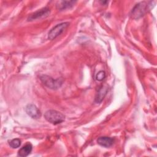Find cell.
Segmentation results:
<instances>
[{
  "instance_id": "1",
  "label": "cell",
  "mask_w": 157,
  "mask_h": 157,
  "mask_svg": "<svg viewBox=\"0 0 157 157\" xmlns=\"http://www.w3.org/2000/svg\"><path fill=\"white\" fill-rule=\"evenodd\" d=\"M153 2H141L137 4L131 10V15L133 18H138L143 16L148 10L153 8V6H151Z\"/></svg>"
},
{
  "instance_id": "12",
  "label": "cell",
  "mask_w": 157,
  "mask_h": 157,
  "mask_svg": "<svg viewBox=\"0 0 157 157\" xmlns=\"http://www.w3.org/2000/svg\"><path fill=\"white\" fill-rule=\"evenodd\" d=\"M105 77V73L104 71H99L97 74H96V78L97 80L98 81H102L103 80Z\"/></svg>"
},
{
  "instance_id": "3",
  "label": "cell",
  "mask_w": 157,
  "mask_h": 157,
  "mask_svg": "<svg viewBox=\"0 0 157 157\" xmlns=\"http://www.w3.org/2000/svg\"><path fill=\"white\" fill-rule=\"evenodd\" d=\"M40 80L47 87L51 89H57L59 88L63 83L61 78L54 79L50 76L43 75L40 76Z\"/></svg>"
},
{
  "instance_id": "9",
  "label": "cell",
  "mask_w": 157,
  "mask_h": 157,
  "mask_svg": "<svg viewBox=\"0 0 157 157\" xmlns=\"http://www.w3.org/2000/svg\"><path fill=\"white\" fill-rule=\"evenodd\" d=\"M108 91V88L105 86H102L98 91L96 98H95V101L96 102H101L104 98L105 97L107 92Z\"/></svg>"
},
{
  "instance_id": "4",
  "label": "cell",
  "mask_w": 157,
  "mask_h": 157,
  "mask_svg": "<svg viewBox=\"0 0 157 157\" xmlns=\"http://www.w3.org/2000/svg\"><path fill=\"white\" fill-rule=\"evenodd\" d=\"M69 23L68 22H63L55 26L50 30L48 33V39H55L64 31V30L69 26Z\"/></svg>"
},
{
  "instance_id": "5",
  "label": "cell",
  "mask_w": 157,
  "mask_h": 157,
  "mask_svg": "<svg viewBox=\"0 0 157 157\" xmlns=\"http://www.w3.org/2000/svg\"><path fill=\"white\" fill-rule=\"evenodd\" d=\"M50 13V10L47 7H44L42 9H40L38 10L37 11L34 12L33 13L31 14L28 18V21H33L37 19H40L43 17H45L48 16Z\"/></svg>"
},
{
  "instance_id": "10",
  "label": "cell",
  "mask_w": 157,
  "mask_h": 157,
  "mask_svg": "<svg viewBox=\"0 0 157 157\" xmlns=\"http://www.w3.org/2000/svg\"><path fill=\"white\" fill-rule=\"evenodd\" d=\"M75 1H61L59 2V4L56 6L57 8L59 10H64L67 8H70L73 6V5L75 3Z\"/></svg>"
},
{
  "instance_id": "6",
  "label": "cell",
  "mask_w": 157,
  "mask_h": 157,
  "mask_svg": "<svg viewBox=\"0 0 157 157\" xmlns=\"http://www.w3.org/2000/svg\"><path fill=\"white\" fill-rule=\"evenodd\" d=\"M25 110H26V112L27 113V114L29 116H30L31 117H32L33 118L37 119L41 115L40 110L34 104H28L26 107Z\"/></svg>"
},
{
  "instance_id": "11",
  "label": "cell",
  "mask_w": 157,
  "mask_h": 157,
  "mask_svg": "<svg viewBox=\"0 0 157 157\" xmlns=\"http://www.w3.org/2000/svg\"><path fill=\"white\" fill-rule=\"evenodd\" d=\"M21 145V140L19 139H13L9 142V145L13 148H17Z\"/></svg>"
},
{
  "instance_id": "8",
  "label": "cell",
  "mask_w": 157,
  "mask_h": 157,
  "mask_svg": "<svg viewBox=\"0 0 157 157\" xmlns=\"http://www.w3.org/2000/svg\"><path fill=\"white\" fill-rule=\"evenodd\" d=\"M32 149H33V146L31 144L27 143L18 150V155L21 157L27 156L31 153Z\"/></svg>"
},
{
  "instance_id": "7",
  "label": "cell",
  "mask_w": 157,
  "mask_h": 157,
  "mask_svg": "<svg viewBox=\"0 0 157 157\" xmlns=\"http://www.w3.org/2000/svg\"><path fill=\"white\" fill-rule=\"evenodd\" d=\"M97 142H98V144L101 146L107 148V147H111L113 145L114 139L112 137L103 136V137H99L97 140Z\"/></svg>"
},
{
  "instance_id": "2",
  "label": "cell",
  "mask_w": 157,
  "mask_h": 157,
  "mask_svg": "<svg viewBox=\"0 0 157 157\" xmlns=\"http://www.w3.org/2000/svg\"><path fill=\"white\" fill-rule=\"evenodd\" d=\"M44 117L47 121L53 124H59L62 123L65 118L63 113L54 110H47L44 114Z\"/></svg>"
}]
</instances>
